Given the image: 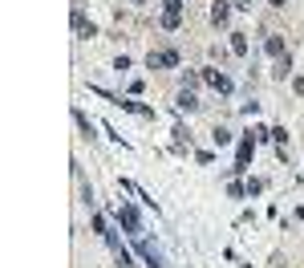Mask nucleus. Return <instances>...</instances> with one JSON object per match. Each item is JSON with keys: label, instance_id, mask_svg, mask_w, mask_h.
<instances>
[{"label": "nucleus", "instance_id": "f257e3e1", "mask_svg": "<svg viewBox=\"0 0 304 268\" xmlns=\"http://www.w3.org/2000/svg\"><path fill=\"white\" fill-rule=\"evenodd\" d=\"M118 223H126V232H130L134 240H142V215L134 212L130 203H118Z\"/></svg>", "mask_w": 304, "mask_h": 268}, {"label": "nucleus", "instance_id": "f03ea898", "mask_svg": "<svg viewBox=\"0 0 304 268\" xmlns=\"http://www.w3.org/2000/svg\"><path fill=\"white\" fill-rule=\"evenodd\" d=\"M252 155H255V142H252V134H248V138H240V155H235L231 175H244V171H248V162H252Z\"/></svg>", "mask_w": 304, "mask_h": 268}, {"label": "nucleus", "instance_id": "7ed1b4c3", "mask_svg": "<svg viewBox=\"0 0 304 268\" xmlns=\"http://www.w3.org/2000/svg\"><path fill=\"white\" fill-rule=\"evenodd\" d=\"M175 65H179V53H175V49H162V53L146 57V69H175Z\"/></svg>", "mask_w": 304, "mask_h": 268}, {"label": "nucleus", "instance_id": "20e7f679", "mask_svg": "<svg viewBox=\"0 0 304 268\" xmlns=\"http://www.w3.org/2000/svg\"><path fill=\"white\" fill-rule=\"evenodd\" d=\"M203 77H207L219 94H231V77H227V73H219V69H203Z\"/></svg>", "mask_w": 304, "mask_h": 268}, {"label": "nucleus", "instance_id": "39448f33", "mask_svg": "<svg viewBox=\"0 0 304 268\" xmlns=\"http://www.w3.org/2000/svg\"><path fill=\"white\" fill-rule=\"evenodd\" d=\"M138 252H142L146 268H170V264H166V260H162V256H158V252L150 248V244H146V240H138Z\"/></svg>", "mask_w": 304, "mask_h": 268}, {"label": "nucleus", "instance_id": "423d86ee", "mask_svg": "<svg viewBox=\"0 0 304 268\" xmlns=\"http://www.w3.org/2000/svg\"><path fill=\"white\" fill-rule=\"evenodd\" d=\"M73 29H77L81 37H98V29H94V20H85V12H81V8H73Z\"/></svg>", "mask_w": 304, "mask_h": 268}, {"label": "nucleus", "instance_id": "0eeeda50", "mask_svg": "<svg viewBox=\"0 0 304 268\" xmlns=\"http://www.w3.org/2000/svg\"><path fill=\"white\" fill-rule=\"evenodd\" d=\"M227 16H231V0H215V8H211V20H215V25H223Z\"/></svg>", "mask_w": 304, "mask_h": 268}, {"label": "nucleus", "instance_id": "6e6552de", "mask_svg": "<svg viewBox=\"0 0 304 268\" xmlns=\"http://www.w3.org/2000/svg\"><path fill=\"white\" fill-rule=\"evenodd\" d=\"M231 53L248 57V33H231Z\"/></svg>", "mask_w": 304, "mask_h": 268}, {"label": "nucleus", "instance_id": "1a4fd4ad", "mask_svg": "<svg viewBox=\"0 0 304 268\" xmlns=\"http://www.w3.org/2000/svg\"><path fill=\"white\" fill-rule=\"evenodd\" d=\"M264 49H268V57H276V61H280V57H288V49H284V41H280V37H268V45H264Z\"/></svg>", "mask_w": 304, "mask_h": 268}, {"label": "nucleus", "instance_id": "9d476101", "mask_svg": "<svg viewBox=\"0 0 304 268\" xmlns=\"http://www.w3.org/2000/svg\"><path fill=\"white\" fill-rule=\"evenodd\" d=\"M179 110H187V114H191V110H199V98H195L191 90H183V94H179Z\"/></svg>", "mask_w": 304, "mask_h": 268}, {"label": "nucleus", "instance_id": "9b49d317", "mask_svg": "<svg viewBox=\"0 0 304 268\" xmlns=\"http://www.w3.org/2000/svg\"><path fill=\"white\" fill-rule=\"evenodd\" d=\"M73 118H77V126H81V134H85V138H98V134H94V122H90L81 110H73Z\"/></svg>", "mask_w": 304, "mask_h": 268}, {"label": "nucleus", "instance_id": "f8f14e48", "mask_svg": "<svg viewBox=\"0 0 304 268\" xmlns=\"http://www.w3.org/2000/svg\"><path fill=\"white\" fill-rule=\"evenodd\" d=\"M211 138H215V147H227V142H231V130H227V126H215Z\"/></svg>", "mask_w": 304, "mask_h": 268}, {"label": "nucleus", "instance_id": "ddd939ff", "mask_svg": "<svg viewBox=\"0 0 304 268\" xmlns=\"http://www.w3.org/2000/svg\"><path fill=\"white\" fill-rule=\"evenodd\" d=\"M288 73H292V57H280L276 61V77H288Z\"/></svg>", "mask_w": 304, "mask_h": 268}, {"label": "nucleus", "instance_id": "4468645a", "mask_svg": "<svg viewBox=\"0 0 304 268\" xmlns=\"http://www.w3.org/2000/svg\"><path fill=\"white\" fill-rule=\"evenodd\" d=\"M227 191H231V199H244V195H248V187H244V183H235V179L227 183Z\"/></svg>", "mask_w": 304, "mask_h": 268}, {"label": "nucleus", "instance_id": "2eb2a0df", "mask_svg": "<svg viewBox=\"0 0 304 268\" xmlns=\"http://www.w3.org/2000/svg\"><path fill=\"white\" fill-rule=\"evenodd\" d=\"M264 191V179H248V195H259Z\"/></svg>", "mask_w": 304, "mask_h": 268}, {"label": "nucleus", "instance_id": "dca6fc26", "mask_svg": "<svg viewBox=\"0 0 304 268\" xmlns=\"http://www.w3.org/2000/svg\"><path fill=\"white\" fill-rule=\"evenodd\" d=\"M268 4H272V8H284V4H288V0H268Z\"/></svg>", "mask_w": 304, "mask_h": 268}, {"label": "nucleus", "instance_id": "f3484780", "mask_svg": "<svg viewBox=\"0 0 304 268\" xmlns=\"http://www.w3.org/2000/svg\"><path fill=\"white\" fill-rule=\"evenodd\" d=\"M138 4H146V0H138Z\"/></svg>", "mask_w": 304, "mask_h": 268}]
</instances>
